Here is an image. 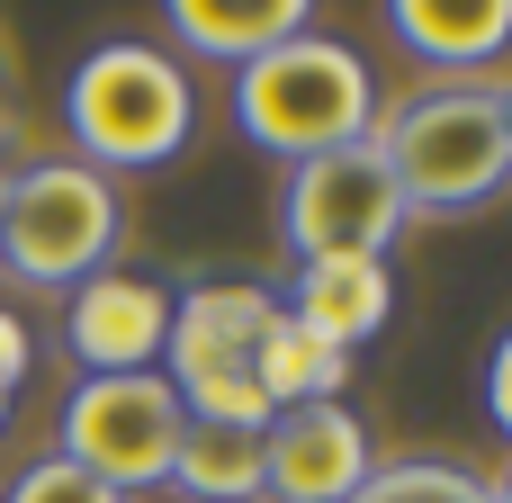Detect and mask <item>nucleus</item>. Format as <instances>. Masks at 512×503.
<instances>
[{
	"instance_id": "obj_1",
	"label": "nucleus",
	"mask_w": 512,
	"mask_h": 503,
	"mask_svg": "<svg viewBox=\"0 0 512 503\" xmlns=\"http://www.w3.org/2000/svg\"><path fill=\"white\" fill-rule=\"evenodd\" d=\"M234 117L261 153L279 162H315V153H342L378 126V90H369V63L342 45V36H288L279 54L243 63L234 81Z\"/></svg>"
},
{
	"instance_id": "obj_2",
	"label": "nucleus",
	"mask_w": 512,
	"mask_h": 503,
	"mask_svg": "<svg viewBox=\"0 0 512 503\" xmlns=\"http://www.w3.org/2000/svg\"><path fill=\"white\" fill-rule=\"evenodd\" d=\"M279 324V297L261 279H207L171 297V342H162V387L180 396L189 423H243L270 432L261 396V333Z\"/></svg>"
},
{
	"instance_id": "obj_3",
	"label": "nucleus",
	"mask_w": 512,
	"mask_h": 503,
	"mask_svg": "<svg viewBox=\"0 0 512 503\" xmlns=\"http://www.w3.org/2000/svg\"><path fill=\"white\" fill-rule=\"evenodd\" d=\"M369 144L387 153L405 216L486 207V198L512 180V144H504V117H495V90H432V99L378 117Z\"/></svg>"
},
{
	"instance_id": "obj_4",
	"label": "nucleus",
	"mask_w": 512,
	"mask_h": 503,
	"mask_svg": "<svg viewBox=\"0 0 512 503\" xmlns=\"http://www.w3.org/2000/svg\"><path fill=\"white\" fill-rule=\"evenodd\" d=\"M63 117H72V144H81L90 171L99 162L108 171H144V162H171L189 144L198 99H189V72L162 45H99L72 72Z\"/></svg>"
},
{
	"instance_id": "obj_5",
	"label": "nucleus",
	"mask_w": 512,
	"mask_h": 503,
	"mask_svg": "<svg viewBox=\"0 0 512 503\" xmlns=\"http://www.w3.org/2000/svg\"><path fill=\"white\" fill-rule=\"evenodd\" d=\"M117 189L108 171L90 162H27L9 171V198H0V261L27 279V288H81L108 270L117 252Z\"/></svg>"
},
{
	"instance_id": "obj_6",
	"label": "nucleus",
	"mask_w": 512,
	"mask_h": 503,
	"mask_svg": "<svg viewBox=\"0 0 512 503\" xmlns=\"http://www.w3.org/2000/svg\"><path fill=\"white\" fill-rule=\"evenodd\" d=\"M180 396L162 387V369H135V378H81L63 396V450L81 477H99L108 495H144V486H171V459H180Z\"/></svg>"
},
{
	"instance_id": "obj_7",
	"label": "nucleus",
	"mask_w": 512,
	"mask_h": 503,
	"mask_svg": "<svg viewBox=\"0 0 512 503\" xmlns=\"http://www.w3.org/2000/svg\"><path fill=\"white\" fill-rule=\"evenodd\" d=\"M279 234H288L297 261H324V252H369V261H387V243L405 234V198H396L387 153L360 135V144H342V153L297 162L288 189H279Z\"/></svg>"
},
{
	"instance_id": "obj_8",
	"label": "nucleus",
	"mask_w": 512,
	"mask_h": 503,
	"mask_svg": "<svg viewBox=\"0 0 512 503\" xmlns=\"http://www.w3.org/2000/svg\"><path fill=\"white\" fill-rule=\"evenodd\" d=\"M63 342L90 378H135V369H162V342H171V288L162 279H135V270H99L72 288L63 306Z\"/></svg>"
},
{
	"instance_id": "obj_9",
	"label": "nucleus",
	"mask_w": 512,
	"mask_h": 503,
	"mask_svg": "<svg viewBox=\"0 0 512 503\" xmlns=\"http://www.w3.org/2000/svg\"><path fill=\"white\" fill-rule=\"evenodd\" d=\"M369 432L351 405H288L261 432V477L270 503H351L369 486Z\"/></svg>"
},
{
	"instance_id": "obj_10",
	"label": "nucleus",
	"mask_w": 512,
	"mask_h": 503,
	"mask_svg": "<svg viewBox=\"0 0 512 503\" xmlns=\"http://www.w3.org/2000/svg\"><path fill=\"white\" fill-rule=\"evenodd\" d=\"M279 315H288V324H306V333H315V342H333V351H360V342L396 315L387 261H369V252H324V261H297V279H288Z\"/></svg>"
},
{
	"instance_id": "obj_11",
	"label": "nucleus",
	"mask_w": 512,
	"mask_h": 503,
	"mask_svg": "<svg viewBox=\"0 0 512 503\" xmlns=\"http://www.w3.org/2000/svg\"><path fill=\"white\" fill-rule=\"evenodd\" d=\"M306 0H171V27L189 54H216V63H261L279 54L288 36H306Z\"/></svg>"
},
{
	"instance_id": "obj_12",
	"label": "nucleus",
	"mask_w": 512,
	"mask_h": 503,
	"mask_svg": "<svg viewBox=\"0 0 512 503\" xmlns=\"http://www.w3.org/2000/svg\"><path fill=\"white\" fill-rule=\"evenodd\" d=\"M387 18L423 63H495L512 45V0H396Z\"/></svg>"
},
{
	"instance_id": "obj_13",
	"label": "nucleus",
	"mask_w": 512,
	"mask_h": 503,
	"mask_svg": "<svg viewBox=\"0 0 512 503\" xmlns=\"http://www.w3.org/2000/svg\"><path fill=\"white\" fill-rule=\"evenodd\" d=\"M171 486L189 503H261L270 495L261 432H243V423H189L180 432V459H171Z\"/></svg>"
},
{
	"instance_id": "obj_14",
	"label": "nucleus",
	"mask_w": 512,
	"mask_h": 503,
	"mask_svg": "<svg viewBox=\"0 0 512 503\" xmlns=\"http://www.w3.org/2000/svg\"><path fill=\"white\" fill-rule=\"evenodd\" d=\"M342 378H351V351L315 342L306 324L279 315L261 333V396H270V414H288V405H342Z\"/></svg>"
},
{
	"instance_id": "obj_15",
	"label": "nucleus",
	"mask_w": 512,
	"mask_h": 503,
	"mask_svg": "<svg viewBox=\"0 0 512 503\" xmlns=\"http://www.w3.org/2000/svg\"><path fill=\"white\" fill-rule=\"evenodd\" d=\"M351 503H495L486 477L468 468H441V459H396V468H369V486Z\"/></svg>"
},
{
	"instance_id": "obj_16",
	"label": "nucleus",
	"mask_w": 512,
	"mask_h": 503,
	"mask_svg": "<svg viewBox=\"0 0 512 503\" xmlns=\"http://www.w3.org/2000/svg\"><path fill=\"white\" fill-rule=\"evenodd\" d=\"M0 503H126V495H108L99 477H81L72 459H36V468L9 477V495H0Z\"/></svg>"
},
{
	"instance_id": "obj_17",
	"label": "nucleus",
	"mask_w": 512,
	"mask_h": 503,
	"mask_svg": "<svg viewBox=\"0 0 512 503\" xmlns=\"http://www.w3.org/2000/svg\"><path fill=\"white\" fill-rule=\"evenodd\" d=\"M486 414H495V432L512 441V333L495 342V360H486Z\"/></svg>"
},
{
	"instance_id": "obj_18",
	"label": "nucleus",
	"mask_w": 512,
	"mask_h": 503,
	"mask_svg": "<svg viewBox=\"0 0 512 503\" xmlns=\"http://www.w3.org/2000/svg\"><path fill=\"white\" fill-rule=\"evenodd\" d=\"M18 378H27V324L0 315V396H18Z\"/></svg>"
},
{
	"instance_id": "obj_19",
	"label": "nucleus",
	"mask_w": 512,
	"mask_h": 503,
	"mask_svg": "<svg viewBox=\"0 0 512 503\" xmlns=\"http://www.w3.org/2000/svg\"><path fill=\"white\" fill-rule=\"evenodd\" d=\"M495 117H504V144H512V81L495 90Z\"/></svg>"
},
{
	"instance_id": "obj_20",
	"label": "nucleus",
	"mask_w": 512,
	"mask_h": 503,
	"mask_svg": "<svg viewBox=\"0 0 512 503\" xmlns=\"http://www.w3.org/2000/svg\"><path fill=\"white\" fill-rule=\"evenodd\" d=\"M486 495H495V503H512V468H504V477H495V486H486Z\"/></svg>"
},
{
	"instance_id": "obj_21",
	"label": "nucleus",
	"mask_w": 512,
	"mask_h": 503,
	"mask_svg": "<svg viewBox=\"0 0 512 503\" xmlns=\"http://www.w3.org/2000/svg\"><path fill=\"white\" fill-rule=\"evenodd\" d=\"M0 423H9V396H0Z\"/></svg>"
},
{
	"instance_id": "obj_22",
	"label": "nucleus",
	"mask_w": 512,
	"mask_h": 503,
	"mask_svg": "<svg viewBox=\"0 0 512 503\" xmlns=\"http://www.w3.org/2000/svg\"><path fill=\"white\" fill-rule=\"evenodd\" d=\"M0 198H9V171H0Z\"/></svg>"
}]
</instances>
